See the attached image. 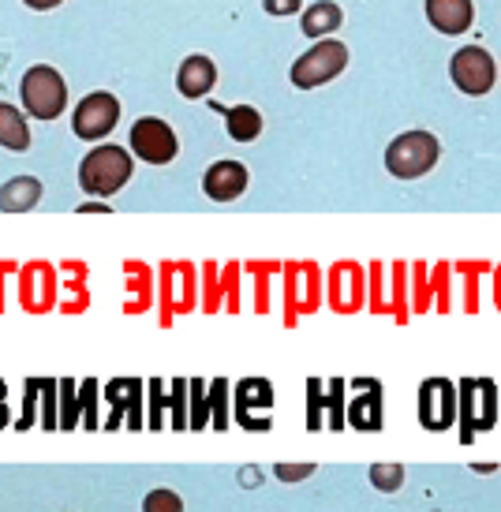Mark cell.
<instances>
[{"instance_id": "obj_1", "label": "cell", "mask_w": 501, "mask_h": 512, "mask_svg": "<svg viewBox=\"0 0 501 512\" xmlns=\"http://www.w3.org/2000/svg\"><path fill=\"white\" fill-rule=\"evenodd\" d=\"M131 172H135V165H131V154L124 146H101V150H90L83 157L79 184H83L86 195L105 199V195H116L120 187L128 184Z\"/></svg>"}, {"instance_id": "obj_2", "label": "cell", "mask_w": 501, "mask_h": 512, "mask_svg": "<svg viewBox=\"0 0 501 512\" xmlns=\"http://www.w3.org/2000/svg\"><path fill=\"white\" fill-rule=\"evenodd\" d=\"M442 146L430 131H404L386 150V169L393 180H419L438 165Z\"/></svg>"}, {"instance_id": "obj_3", "label": "cell", "mask_w": 501, "mask_h": 512, "mask_svg": "<svg viewBox=\"0 0 501 512\" xmlns=\"http://www.w3.org/2000/svg\"><path fill=\"white\" fill-rule=\"evenodd\" d=\"M19 94H23V105L34 120H57L68 105V86H64V75L49 64H34L23 83H19Z\"/></svg>"}, {"instance_id": "obj_4", "label": "cell", "mask_w": 501, "mask_h": 512, "mask_svg": "<svg viewBox=\"0 0 501 512\" xmlns=\"http://www.w3.org/2000/svg\"><path fill=\"white\" fill-rule=\"evenodd\" d=\"M344 68H348V45L337 42V38H322L292 64V83L300 90H315V86L337 79Z\"/></svg>"}, {"instance_id": "obj_5", "label": "cell", "mask_w": 501, "mask_h": 512, "mask_svg": "<svg viewBox=\"0 0 501 512\" xmlns=\"http://www.w3.org/2000/svg\"><path fill=\"white\" fill-rule=\"evenodd\" d=\"M460 438L472 441L475 430H490L494 419H498V385L487 382V378H468L460 382Z\"/></svg>"}, {"instance_id": "obj_6", "label": "cell", "mask_w": 501, "mask_h": 512, "mask_svg": "<svg viewBox=\"0 0 501 512\" xmlns=\"http://www.w3.org/2000/svg\"><path fill=\"white\" fill-rule=\"evenodd\" d=\"M449 75H453V83H457L460 94L483 98V94H490L494 79H498V64H494V57H490L487 49L464 45V49H457L453 60H449Z\"/></svg>"}, {"instance_id": "obj_7", "label": "cell", "mask_w": 501, "mask_h": 512, "mask_svg": "<svg viewBox=\"0 0 501 512\" xmlns=\"http://www.w3.org/2000/svg\"><path fill=\"white\" fill-rule=\"evenodd\" d=\"M116 120H120V101H116L113 94L98 90V94H86V98L75 105L72 128L83 143H98V139H105V135L116 128Z\"/></svg>"}, {"instance_id": "obj_8", "label": "cell", "mask_w": 501, "mask_h": 512, "mask_svg": "<svg viewBox=\"0 0 501 512\" xmlns=\"http://www.w3.org/2000/svg\"><path fill=\"white\" fill-rule=\"evenodd\" d=\"M176 131L158 120V116H143V120H135L131 124V154L150 161V165H169L172 157H176Z\"/></svg>"}, {"instance_id": "obj_9", "label": "cell", "mask_w": 501, "mask_h": 512, "mask_svg": "<svg viewBox=\"0 0 501 512\" xmlns=\"http://www.w3.org/2000/svg\"><path fill=\"white\" fill-rule=\"evenodd\" d=\"M419 423L427 430H449L457 423V385L449 378H427L419 385Z\"/></svg>"}, {"instance_id": "obj_10", "label": "cell", "mask_w": 501, "mask_h": 512, "mask_svg": "<svg viewBox=\"0 0 501 512\" xmlns=\"http://www.w3.org/2000/svg\"><path fill=\"white\" fill-rule=\"evenodd\" d=\"M19 299L30 314H45L57 307V273L49 262H27L19 270Z\"/></svg>"}, {"instance_id": "obj_11", "label": "cell", "mask_w": 501, "mask_h": 512, "mask_svg": "<svg viewBox=\"0 0 501 512\" xmlns=\"http://www.w3.org/2000/svg\"><path fill=\"white\" fill-rule=\"evenodd\" d=\"M341 393L344 385L341 382H330V389L322 382H307V427L311 430H341L344 427V408H341Z\"/></svg>"}, {"instance_id": "obj_12", "label": "cell", "mask_w": 501, "mask_h": 512, "mask_svg": "<svg viewBox=\"0 0 501 512\" xmlns=\"http://www.w3.org/2000/svg\"><path fill=\"white\" fill-rule=\"evenodd\" d=\"M363 266L359 262H337L330 270V307L337 314H356L363 307Z\"/></svg>"}, {"instance_id": "obj_13", "label": "cell", "mask_w": 501, "mask_h": 512, "mask_svg": "<svg viewBox=\"0 0 501 512\" xmlns=\"http://www.w3.org/2000/svg\"><path fill=\"white\" fill-rule=\"evenodd\" d=\"M161 296H165V322L176 311H191L195 307V270L184 262H169L161 266Z\"/></svg>"}, {"instance_id": "obj_14", "label": "cell", "mask_w": 501, "mask_h": 512, "mask_svg": "<svg viewBox=\"0 0 501 512\" xmlns=\"http://www.w3.org/2000/svg\"><path fill=\"white\" fill-rule=\"evenodd\" d=\"M247 180H251L247 165H240V161H217L202 176V191H206V199L214 202H232L247 191Z\"/></svg>"}, {"instance_id": "obj_15", "label": "cell", "mask_w": 501, "mask_h": 512, "mask_svg": "<svg viewBox=\"0 0 501 512\" xmlns=\"http://www.w3.org/2000/svg\"><path fill=\"white\" fill-rule=\"evenodd\" d=\"M105 397L113 400L109 430L120 427V419H128L131 430L143 427V382H135V378H116V382H109Z\"/></svg>"}, {"instance_id": "obj_16", "label": "cell", "mask_w": 501, "mask_h": 512, "mask_svg": "<svg viewBox=\"0 0 501 512\" xmlns=\"http://www.w3.org/2000/svg\"><path fill=\"white\" fill-rule=\"evenodd\" d=\"M288 281V322L296 311H315L318 307V266L315 262H292L285 270Z\"/></svg>"}, {"instance_id": "obj_17", "label": "cell", "mask_w": 501, "mask_h": 512, "mask_svg": "<svg viewBox=\"0 0 501 512\" xmlns=\"http://www.w3.org/2000/svg\"><path fill=\"white\" fill-rule=\"evenodd\" d=\"M214 83H217V64L210 57H202V53L187 57L184 64H180V72H176V90L191 101L206 98V94L214 90Z\"/></svg>"}, {"instance_id": "obj_18", "label": "cell", "mask_w": 501, "mask_h": 512, "mask_svg": "<svg viewBox=\"0 0 501 512\" xmlns=\"http://www.w3.org/2000/svg\"><path fill=\"white\" fill-rule=\"evenodd\" d=\"M427 19L438 34H464L472 27V0H427Z\"/></svg>"}, {"instance_id": "obj_19", "label": "cell", "mask_w": 501, "mask_h": 512, "mask_svg": "<svg viewBox=\"0 0 501 512\" xmlns=\"http://www.w3.org/2000/svg\"><path fill=\"white\" fill-rule=\"evenodd\" d=\"M363 393L348 408V423L356 430H382V385L378 382H356Z\"/></svg>"}, {"instance_id": "obj_20", "label": "cell", "mask_w": 501, "mask_h": 512, "mask_svg": "<svg viewBox=\"0 0 501 512\" xmlns=\"http://www.w3.org/2000/svg\"><path fill=\"white\" fill-rule=\"evenodd\" d=\"M42 202V180L34 176H15L0 187V210L4 214H27Z\"/></svg>"}, {"instance_id": "obj_21", "label": "cell", "mask_w": 501, "mask_h": 512, "mask_svg": "<svg viewBox=\"0 0 501 512\" xmlns=\"http://www.w3.org/2000/svg\"><path fill=\"white\" fill-rule=\"evenodd\" d=\"M273 385L266 378H244L236 385V419L240 427H251V408H270Z\"/></svg>"}, {"instance_id": "obj_22", "label": "cell", "mask_w": 501, "mask_h": 512, "mask_svg": "<svg viewBox=\"0 0 501 512\" xmlns=\"http://www.w3.org/2000/svg\"><path fill=\"white\" fill-rule=\"evenodd\" d=\"M341 23H344V12L341 4H333V0H315L303 12V34L307 38H326L333 30H341Z\"/></svg>"}, {"instance_id": "obj_23", "label": "cell", "mask_w": 501, "mask_h": 512, "mask_svg": "<svg viewBox=\"0 0 501 512\" xmlns=\"http://www.w3.org/2000/svg\"><path fill=\"white\" fill-rule=\"evenodd\" d=\"M0 146L12 150V154H23L30 146L27 120H23V113H19L15 105H8V101H0Z\"/></svg>"}, {"instance_id": "obj_24", "label": "cell", "mask_w": 501, "mask_h": 512, "mask_svg": "<svg viewBox=\"0 0 501 512\" xmlns=\"http://www.w3.org/2000/svg\"><path fill=\"white\" fill-rule=\"evenodd\" d=\"M225 128L236 143H255L258 131H262V116L251 105H232V109H225Z\"/></svg>"}, {"instance_id": "obj_25", "label": "cell", "mask_w": 501, "mask_h": 512, "mask_svg": "<svg viewBox=\"0 0 501 512\" xmlns=\"http://www.w3.org/2000/svg\"><path fill=\"white\" fill-rule=\"evenodd\" d=\"M124 270H128V288H135V303H128L124 311L128 314H139L150 307V270H146L143 262H124Z\"/></svg>"}, {"instance_id": "obj_26", "label": "cell", "mask_w": 501, "mask_h": 512, "mask_svg": "<svg viewBox=\"0 0 501 512\" xmlns=\"http://www.w3.org/2000/svg\"><path fill=\"white\" fill-rule=\"evenodd\" d=\"M367 479H371L374 490L393 494V490H401V486H404V468H401V464H374V468L367 471Z\"/></svg>"}, {"instance_id": "obj_27", "label": "cell", "mask_w": 501, "mask_h": 512, "mask_svg": "<svg viewBox=\"0 0 501 512\" xmlns=\"http://www.w3.org/2000/svg\"><path fill=\"white\" fill-rule=\"evenodd\" d=\"M79 423V385L60 382V430H75Z\"/></svg>"}, {"instance_id": "obj_28", "label": "cell", "mask_w": 501, "mask_h": 512, "mask_svg": "<svg viewBox=\"0 0 501 512\" xmlns=\"http://www.w3.org/2000/svg\"><path fill=\"white\" fill-rule=\"evenodd\" d=\"M210 423H214L217 430L229 427V385L225 382L210 385Z\"/></svg>"}, {"instance_id": "obj_29", "label": "cell", "mask_w": 501, "mask_h": 512, "mask_svg": "<svg viewBox=\"0 0 501 512\" xmlns=\"http://www.w3.org/2000/svg\"><path fill=\"white\" fill-rule=\"evenodd\" d=\"M79 400H83V412H86V430H98V382L90 378V382L79 385Z\"/></svg>"}, {"instance_id": "obj_30", "label": "cell", "mask_w": 501, "mask_h": 512, "mask_svg": "<svg viewBox=\"0 0 501 512\" xmlns=\"http://www.w3.org/2000/svg\"><path fill=\"white\" fill-rule=\"evenodd\" d=\"M143 509L150 512H176L184 509V501H180V494H172V490H150L143 501Z\"/></svg>"}, {"instance_id": "obj_31", "label": "cell", "mask_w": 501, "mask_h": 512, "mask_svg": "<svg viewBox=\"0 0 501 512\" xmlns=\"http://www.w3.org/2000/svg\"><path fill=\"white\" fill-rule=\"evenodd\" d=\"M53 393H57V382H42V400H45L42 427L45 430H57L60 427V415H57V404H53Z\"/></svg>"}, {"instance_id": "obj_32", "label": "cell", "mask_w": 501, "mask_h": 512, "mask_svg": "<svg viewBox=\"0 0 501 512\" xmlns=\"http://www.w3.org/2000/svg\"><path fill=\"white\" fill-rule=\"evenodd\" d=\"M184 397H187V382H184V378H176V382H172V412H176V423H172V427H176V430L187 427Z\"/></svg>"}, {"instance_id": "obj_33", "label": "cell", "mask_w": 501, "mask_h": 512, "mask_svg": "<svg viewBox=\"0 0 501 512\" xmlns=\"http://www.w3.org/2000/svg\"><path fill=\"white\" fill-rule=\"evenodd\" d=\"M202 389H206L202 382H191V397H195V415H191V427H195V430H202L206 423H210V412H206V400H202Z\"/></svg>"}, {"instance_id": "obj_34", "label": "cell", "mask_w": 501, "mask_h": 512, "mask_svg": "<svg viewBox=\"0 0 501 512\" xmlns=\"http://www.w3.org/2000/svg\"><path fill=\"white\" fill-rule=\"evenodd\" d=\"M202 273H206V311H217L221 303V288H217V266L210 262V266H202Z\"/></svg>"}, {"instance_id": "obj_35", "label": "cell", "mask_w": 501, "mask_h": 512, "mask_svg": "<svg viewBox=\"0 0 501 512\" xmlns=\"http://www.w3.org/2000/svg\"><path fill=\"white\" fill-rule=\"evenodd\" d=\"M38 389H42V382H38V378H30V382H27V404H23V419H19V430H27L30 423H34V400H38Z\"/></svg>"}, {"instance_id": "obj_36", "label": "cell", "mask_w": 501, "mask_h": 512, "mask_svg": "<svg viewBox=\"0 0 501 512\" xmlns=\"http://www.w3.org/2000/svg\"><path fill=\"white\" fill-rule=\"evenodd\" d=\"M315 464H277V479H285V483H296L303 475H311Z\"/></svg>"}, {"instance_id": "obj_37", "label": "cell", "mask_w": 501, "mask_h": 512, "mask_svg": "<svg viewBox=\"0 0 501 512\" xmlns=\"http://www.w3.org/2000/svg\"><path fill=\"white\" fill-rule=\"evenodd\" d=\"M150 397H154V412H150V427L161 430V404H165V389H161V382H150Z\"/></svg>"}, {"instance_id": "obj_38", "label": "cell", "mask_w": 501, "mask_h": 512, "mask_svg": "<svg viewBox=\"0 0 501 512\" xmlns=\"http://www.w3.org/2000/svg\"><path fill=\"white\" fill-rule=\"evenodd\" d=\"M300 8V0H266V12L270 15H296Z\"/></svg>"}, {"instance_id": "obj_39", "label": "cell", "mask_w": 501, "mask_h": 512, "mask_svg": "<svg viewBox=\"0 0 501 512\" xmlns=\"http://www.w3.org/2000/svg\"><path fill=\"white\" fill-rule=\"evenodd\" d=\"M225 281H229V311H236V307H240V303H236V266H229Z\"/></svg>"}, {"instance_id": "obj_40", "label": "cell", "mask_w": 501, "mask_h": 512, "mask_svg": "<svg viewBox=\"0 0 501 512\" xmlns=\"http://www.w3.org/2000/svg\"><path fill=\"white\" fill-rule=\"evenodd\" d=\"M0 427H8V389L0 382Z\"/></svg>"}, {"instance_id": "obj_41", "label": "cell", "mask_w": 501, "mask_h": 512, "mask_svg": "<svg viewBox=\"0 0 501 512\" xmlns=\"http://www.w3.org/2000/svg\"><path fill=\"white\" fill-rule=\"evenodd\" d=\"M79 214H109V206H105V202H83Z\"/></svg>"}, {"instance_id": "obj_42", "label": "cell", "mask_w": 501, "mask_h": 512, "mask_svg": "<svg viewBox=\"0 0 501 512\" xmlns=\"http://www.w3.org/2000/svg\"><path fill=\"white\" fill-rule=\"evenodd\" d=\"M27 8H34V12H49V8H57L60 0H23Z\"/></svg>"}, {"instance_id": "obj_43", "label": "cell", "mask_w": 501, "mask_h": 512, "mask_svg": "<svg viewBox=\"0 0 501 512\" xmlns=\"http://www.w3.org/2000/svg\"><path fill=\"white\" fill-rule=\"evenodd\" d=\"M494 299H498V311H501V266L494 270Z\"/></svg>"}]
</instances>
